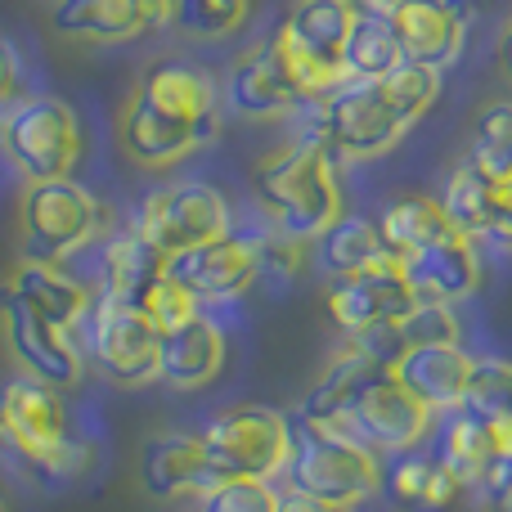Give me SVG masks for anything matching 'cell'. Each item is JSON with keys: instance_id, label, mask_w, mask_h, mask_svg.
I'll return each instance as SVG.
<instances>
[{"instance_id": "obj_40", "label": "cell", "mask_w": 512, "mask_h": 512, "mask_svg": "<svg viewBox=\"0 0 512 512\" xmlns=\"http://www.w3.org/2000/svg\"><path fill=\"white\" fill-rule=\"evenodd\" d=\"M23 99V77H18V63H14V50H9L5 41H0V113H9V108Z\"/></svg>"}, {"instance_id": "obj_10", "label": "cell", "mask_w": 512, "mask_h": 512, "mask_svg": "<svg viewBox=\"0 0 512 512\" xmlns=\"http://www.w3.org/2000/svg\"><path fill=\"white\" fill-rule=\"evenodd\" d=\"M5 153L27 185L63 180L81 162V117L59 95L18 99L5 113Z\"/></svg>"}, {"instance_id": "obj_29", "label": "cell", "mask_w": 512, "mask_h": 512, "mask_svg": "<svg viewBox=\"0 0 512 512\" xmlns=\"http://www.w3.org/2000/svg\"><path fill=\"white\" fill-rule=\"evenodd\" d=\"M315 243H319V265L328 270V279L360 274L391 256L378 234V221H364V216H337Z\"/></svg>"}, {"instance_id": "obj_1", "label": "cell", "mask_w": 512, "mask_h": 512, "mask_svg": "<svg viewBox=\"0 0 512 512\" xmlns=\"http://www.w3.org/2000/svg\"><path fill=\"white\" fill-rule=\"evenodd\" d=\"M221 131V95L203 68L162 59L135 81L122 108V149L140 167H176Z\"/></svg>"}, {"instance_id": "obj_23", "label": "cell", "mask_w": 512, "mask_h": 512, "mask_svg": "<svg viewBox=\"0 0 512 512\" xmlns=\"http://www.w3.org/2000/svg\"><path fill=\"white\" fill-rule=\"evenodd\" d=\"M158 23V0H59L54 27L77 41H135Z\"/></svg>"}, {"instance_id": "obj_39", "label": "cell", "mask_w": 512, "mask_h": 512, "mask_svg": "<svg viewBox=\"0 0 512 512\" xmlns=\"http://www.w3.org/2000/svg\"><path fill=\"white\" fill-rule=\"evenodd\" d=\"M405 346H432V342H459V315L445 301H418L405 319H400Z\"/></svg>"}, {"instance_id": "obj_44", "label": "cell", "mask_w": 512, "mask_h": 512, "mask_svg": "<svg viewBox=\"0 0 512 512\" xmlns=\"http://www.w3.org/2000/svg\"><path fill=\"white\" fill-rule=\"evenodd\" d=\"M0 512H9V499L5 495H0Z\"/></svg>"}, {"instance_id": "obj_13", "label": "cell", "mask_w": 512, "mask_h": 512, "mask_svg": "<svg viewBox=\"0 0 512 512\" xmlns=\"http://www.w3.org/2000/svg\"><path fill=\"white\" fill-rule=\"evenodd\" d=\"M0 333H5V346L23 378H36L54 391L81 387V378H86L81 342L63 328H54L50 319H41L36 310H27L23 301H14L9 292L0 297Z\"/></svg>"}, {"instance_id": "obj_24", "label": "cell", "mask_w": 512, "mask_h": 512, "mask_svg": "<svg viewBox=\"0 0 512 512\" xmlns=\"http://www.w3.org/2000/svg\"><path fill=\"white\" fill-rule=\"evenodd\" d=\"M441 423L432 427L436 432V454L432 459L459 481L463 490H477L481 477L495 463V445H490V423L477 418L472 409H450V414H436Z\"/></svg>"}, {"instance_id": "obj_22", "label": "cell", "mask_w": 512, "mask_h": 512, "mask_svg": "<svg viewBox=\"0 0 512 512\" xmlns=\"http://www.w3.org/2000/svg\"><path fill=\"white\" fill-rule=\"evenodd\" d=\"M140 481L149 495L180 499V495H203L216 481V472H212V463H207L198 436L158 432V436H149L140 450Z\"/></svg>"}, {"instance_id": "obj_2", "label": "cell", "mask_w": 512, "mask_h": 512, "mask_svg": "<svg viewBox=\"0 0 512 512\" xmlns=\"http://www.w3.org/2000/svg\"><path fill=\"white\" fill-rule=\"evenodd\" d=\"M256 203L274 230L301 243H315L342 216V185L337 162L310 131L288 140L256 171Z\"/></svg>"}, {"instance_id": "obj_37", "label": "cell", "mask_w": 512, "mask_h": 512, "mask_svg": "<svg viewBox=\"0 0 512 512\" xmlns=\"http://www.w3.org/2000/svg\"><path fill=\"white\" fill-rule=\"evenodd\" d=\"M135 306L149 315V324L158 328V333H171V328H180L185 319H194V315H203V306L194 301V292L189 288H180L176 279H171L167 270H162V279H153L149 283V292H144Z\"/></svg>"}, {"instance_id": "obj_21", "label": "cell", "mask_w": 512, "mask_h": 512, "mask_svg": "<svg viewBox=\"0 0 512 512\" xmlns=\"http://www.w3.org/2000/svg\"><path fill=\"white\" fill-rule=\"evenodd\" d=\"M5 292L14 301H23L27 310H36L41 319H50L54 328H63V333H77L86 324L90 306H95L86 283L54 261H18Z\"/></svg>"}, {"instance_id": "obj_32", "label": "cell", "mask_w": 512, "mask_h": 512, "mask_svg": "<svg viewBox=\"0 0 512 512\" xmlns=\"http://www.w3.org/2000/svg\"><path fill=\"white\" fill-rule=\"evenodd\" d=\"M256 0H158V23L185 27L198 41H221L248 23Z\"/></svg>"}, {"instance_id": "obj_19", "label": "cell", "mask_w": 512, "mask_h": 512, "mask_svg": "<svg viewBox=\"0 0 512 512\" xmlns=\"http://www.w3.org/2000/svg\"><path fill=\"white\" fill-rule=\"evenodd\" d=\"M468 373H472V355L463 351V342H432V346H409L396 360L391 378L432 414H450L468 396Z\"/></svg>"}, {"instance_id": "obj_38", "label": "cell", "mask_w": 512, "mask_h": 512, "mask_svg": "<svg viewBox=\"0 0 512 512\" xmlns=\"http://www.w3.org/2000/svg\"><path fill=\"white\" fill-rule=\"evenodd\" d=\"M248 239L256 248V265H261V274H270V279H297L301 265H306V243L283 234V230H274L270 221H265L256 234H248Z\"/></svg>"}, {"instance_id": "obj_43", "label": "cell", "mask_w": 512, "mask_h": 512, "mask_svg": "<svg viewBox=\"0 0 512 512\" xmlns=\"http://www.w3.org/2000/svg\"><path fill=\"white\" fill-rule=\"evenodd\" d=\"M499 508H504V512H512V486H508V495L499 499Z\"/></svg>"}, {"instance_id": "obj_5", "label": "cell", "mask_w": 512, "mask_h": 512, "mask_svg": "<svg viewBox=\"0 0 512 512\" xmlns=\"http://www.w3.org/2000/svg\"><path fill=\"white\" fill-rule=\"evenodd\" d=\"M104 203L77 185L72 176L63 180H36L18 198V234H23V261H54L63 265L68 256L104 234Z\"/></svg>"}, {"instance_id": "obj_30", "label": "cell", "mask_w": 512, "mask_h": 512, "mask_svg": "<svg viewBox=\"0 0 512 512\" xmlns=\"http://www.w3.org/2000/svg\"><path fill=\"white\" fill-rule=\"evenodd\" d=\"M472 171L490 180V185H508L512 180V99H495L477 113V131H472L468 149Z\"/></svg>"}, {"instance_id": "obj_7", "label": "cell", "mask_w": 512, "mask_h": 512, "mask_svg": "<svg viewBox=\"0 0 512 512\" xmlns=\"http://www.w3.org/2000/svg\"><path fill=\"white\" fill-rule=\"evenodd\" d=\"M409 126L391 113L387 95L378 81L346 77L342 86H333L324 99H315V122L310 135L333 153V162H369L382 158L400 144Z\"/></svg>"}, {"instance_id": "obj_11", "label": "cell", "mask_w": 512, "mask_h": 512, "mask_svg": "<svg viewBox=\"0 0 512 512\" xmlns=\"http://www.w3.org/2000/svg\"><path fill=\"white\" fill-rule=\"evenodd\" d=\"M135 230L153 243L162 256H176L198 243H212L234 230V212L225 194L207 180H176V185L153 189L135 212Z\"/></svg>"}, {"instance_id": "obj_6", "label": "cell", "mask_w": 512, "mask_h": 512, "mask_svg": "<svg viewBox=\"0 0 512 512\" xmlns=\"http://www.w3.org/2000/svg\"><path fill=\"white\" fill-rule=\"evenodd\" d=\"M355 27L351 0H297L274 32L292 77H297L306 104L324 99L333 86L346 81V36Z\"/></svg>"}, {"instance_id": "obj_28", "label": "cell", "mask_w": 512, "mask_h": 512, "mask_svg": "<svg viewBox=\"0 0 512 512\" xmlns=\"http://www.w3.org/2000/svg\"><path fill=\"white\" fill-rule=\"evenodd\" d=\"M391 468H382V490H387L396 504L414 508V512H445L454 508V499L463 495V486L441 468L436 459L423 454H391Z\"/></svg>"}, {"instance_id": "obj_18", "label": "cell", "mask_w": 512, "mask_h": 512, "mask_svg": "<svg viewBox=\"0 0 512 512\" xmlns=\"http://www.w3.org/2000/svg\"><path fill=\"white\" fill-rule=\"evenodd\" d=\"M396 261L418 301H445V306L468 301L481 288V274H486L477 239H468V234H454V239H441L432 248L396 256Z\"/></svg>"}, {"instance_id": "obj_9", "label": "cell", "mask_w": 512, "mask_h": 512, "mask_svg": "<svg viewBox=\"0 0 512 512\" xmlns=\"http://www.w3.org/2000/svg\"><path fill=\"white\" fill-rule=\"evenodd\" d=\"M77 333L86 364H95V373L108 378L113 387H149V382H158L162 333L149 324V315L135 301L99 292Z\"/></svg>"}, {"instance_id": "obj_35", "label": "cell", "mask_w": 512, "mask_h": 512, "mask_svg": "<svg viewBox=\"0 0 512 512\" xmlns=\"http://www.w3.org/2000/svg\"><path fill=\"white\" fill-rule=\"evenodd\" d=\"M463 409L477 418H512V360L504 355H472Z\"/></svg>"}, {"instance_id": "obj_26", "label": "cell", "mask_w": 512, "mask_h": 512, "mask_svg": "<svg viewBox=\"0 0 512 512\" xmlns=\"http://www.w3.org/2000/svg\"><path fill=\"white\" fill-rule=\"evenodd\" d=\"M378 234L387 243L391 256H409L418 248H432L441 239H454V221L445 216L441 198H427V194H405L396 203L382 207L378 216Z\"/></svg>"}, {"instance_id": "obj_14", "label": "cell", "mask_w": 512, "mask_h": 512, "mask_svg": "<svg viewBox=\"0 0 512 512\" xmlns=\"http://www.w3.org/2000/svg\"><path fill=\"white\" fill-rule=\"evenodd\" d=\"M414 306H418V297L405 283V274H400L396 256L328 283V315H333V324L346 337L364 333L373 324H400Z\"/></svg>"}, {"instance_id": "obj_41", "label": "cell", "mask_w": 512, "mask_h": 512, "mask_svg": "<svg viewBox=\"0 0 512 512\" xmlns=\"http://www.w3.org/2000/svg\"><path fill=\"white\" fill-rule=\"evenodd\" d=\"M274 512H355V508L324 504V499H315V495H306V490H297V486H288V481H283V486H279V504H274Z\"/></svg>"}, {"instance_id": "obj_42", "label": "cell", "mask_w": 512, "mask_h": 512, "mask_svg": "<svg viewBox=\"0 0 512 512\" xmlns=\"http://www.w3.org/2000/svg\"><path fill=\"white\" fill-rule=\"evenodd\" d=\"M499 68L512 81V23H504V32H499Z\"/></svg>"}, {"instance_id": "obj_8", "label": "cell", "mask_w": 512, "mask_h": 512, "mask_svg": "<svg viewBox=\"0 0 512 512\" xmlns=\"http://www.w3.org/2000/svg\"><path fill=\"white\" fill-rule=\"evenodd\" d=\"M198 445H203L216 477L274 481L288 468L292 423L270 405H230L207 418Z\"/></svg>"}, {"instance_id": "obj_27", "label": "cell", "mask_w": 512, "mask_h": 512, "mask_svg": "<svg viewBox=\"0 0 512 512\" xmlns=\"http://www.w3.org/2000/svg\"><path fill=\"white\" fill-rule=\"evenodd\" d=\"M378 373H387V369H378L373 360H364L360 351H351V346H346V351L337 355L324 373H319L315 387L306 391V400H301V423L337 427L346 418V409H351V400L360 396V391L369 387Z\"/></svg>"}, {"instance_id": "obj_12", "label": "cell", "mask_w": 512, "mask_h": 512, "mask_svg": "<svg viewBox=\"0 0 512 512\" xmlns=\"http://www.w3.org/2000/svg\"><path fill=\"white\" fill-rule=\"evenodd\" d=\"M337 427L387 459V454H409L418 441H427L436 427V414L427 405H418L391 373H378L351 400V409H346V418Z\"/></svg>"}, {"instance_id": "obj_31", "label": "cell", "mask_w": 512, "mask_h": 512, "mask_svg": "<svg viewBox=\"0 0 512 512\" xmlns=\"http://www.w3.org/2000/svg\"><path fill=\"white\" fill-rule=\"evenodd\" d=\"M342 59H346V77L378 81V77H387L396 63H405V54H400V41H396L387 18L355 14V27H351V36H346Z\"/></svg>"}, {"instance_id": "obj_33", "label": "cell", "mask_w": 512, "mask_h": 512, "mask_svg": "<svg viewBox=\"0 0 512 512\" xmlns=\"http://www.w3.org/2000/svg\"><path fill=\"white\" fill-rule=\"evenodd\" d=\"M441 207L454 221V230L481 243V234H486V225H490V212H495V185H490L481 171H472L468 162H459V167L450 171V180H445Z\"/></svg>"}, {"instance_id": "obj_16", "label": "cell", "mask_w": 512, "mask_h": 512, "mask_svg": "<svg viewBox=\"0 0 512 512\" xmlns=\"http://www.w3.org/2000/svg\"><path fill=\"white\" fill-rule=\"evenodd\" d=\"M387 23L396 32L405 63H423L436 72L450 68L468 45V14L454 0H400Z\"/></svg>"}, {"instance_id": "obj_4", "label": "cell", "mask_w": 512, "mask_h": 512, "mask_svg": "<svg viewBox=\"0 0 512 512\" xmlns=\"http://www.w3.org/2000/svg\"><path fill=\"white\" fill-rule=\"evenodd\" d=\"M283 481L337 508H355L382 490V454L346 436L342 427L292 423V450Z\"/></svg>"}, {"instance_id": "obj_17", "label": "cell", "mask_w": 512, "mask_h": 512, "mask_svg": "<svg viewBox=\"0 0 512 512\" xmlns=\"http://www.w3.org/2000/svg\"><path fill=\"white\" fill-rule=\"evenodd\" d=\"M225 99L239 117H252V122H265V117H283L292 108L306 104L297 77H292L288 59H283L279 41L252 45L239 63L230 68V81H225Z\"/></svg>"}, {"instance_id": "obj_20", "label": "cell", "mask_w": 512, "mask_h": 512, "mask_svg": "<svg viewBox=\"0 0 512 512\" xmlns=\"http://www.w3.org/2000/svg\"><path fill=\"white\" fill-rule=\"evenodd\" d=\"M225 328L207 315H194L185 319L180 328L162 333V346H158V382L171 391H198L207 382L221 378L225 369Z\"/></svg>"}, {"instance_id": "obj_25", "label": "cell", "mask_w": 512, "mask_h": 512, "mask_svg": "<svg viewBox=\"0 0 512 512\" xmlns=\"http://www.w3.org/2000/svg\"><path fill=\"white\" fill-rule=\"evenodd\" d=\"M167 270V256L153 248L135 225L108 234V243L99 248V292L122 301H140L149 292L153 279H162Z\"/></svg>"}, {"instance_id": "obj_15", "label": "cell", "mask_w": 512, "mask_h": 512, "mask_svg": "<svg viewBox=\"0 0 512 512\" xmlns=\"http://www.w3.org/2000/svg\"><path fill=\"white\" fill-rule=\"evenodd\" d=\"M167 274L180 288L194 292L198 306L207 301H234L261 279V265H256V248L248 234H221L212 243H198L176 256H167Z\"/></svg>"}, {"instance_id": "obj_36", "label": "cell", "mask_w": 512, "mask_h": 512, "mask_svg": "<svg viewBox=\"0 0 512 512\" xmlns=\"http://www.w3.org/2000/svg\"><path fill=\"white\" fill-rule=\"evenodd\" d=\"M279 486L256 477H216L198 495V512H274Z\"/></svg>"}, {"instance_id": "obj_34", "label": "cell", "mask_w": 512, "mask_h": 512, "mask_svg": "<svg viewBox=\"0 0 512 512\" xmlns=\"http://www.w3.org/2000/svg\"><path fill=\"white\" fill-rule=\"evenodd\" d=\"M378 86H382V95H387L391 113L405 126H414L418 117H427V108L441 95V72L423 68V63H396L387 77H378Z\"/></svg>"}, {"instance_id": "obj_3", "label": "cell", "mask_w": 512, "mask_h": 512, "mask_svg": "<svg viewBox=\"0 0 512 512\" xmlns=\"http://www.w3.org/2000/svg\"><path fill=\"white\" fill-rule=\"evenodd\" d=\"M0 445L41 481H68L90 463V445L72 432L63 391L23 373L0 391Z\"/></svg>"}]
</instances>
